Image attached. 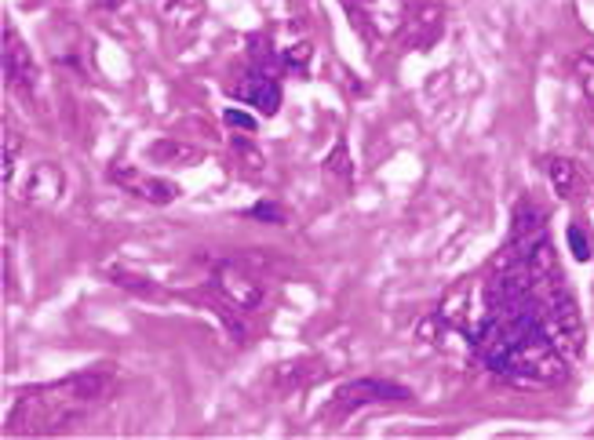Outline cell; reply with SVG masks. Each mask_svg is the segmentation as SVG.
Listing matches in <instances>:
<instances>
[{
	"instance_id": "obj_1",
	"label": "cell",
	"mask_w": 594,
	"mask_h": 440,
	"mask_svg": "<svg viewBox=\"0 0 594 440\" xmlns=\"http://www.w3.org/2000/svg\"><path fill=\"white\" fill-rule=\"evenodd\" d=\"M117 389L114 368H88L70 378H59L52 386L26 389L15 400V411L8 419V433L15 437H47L77 426L95 405L110 400Z\"/></svg>"
},
{
	"instance_id": "obj_2",
	"label": "cell",
	"mask_w": 594,
	"mask_h": 440,
	"mask_svg": "<svg viewBox=\"0 0 594 440\" xmlns=\"http://www.w3.org/2000/svg\"><path fill=\"white\" fill-rule=\"evenodd\" d=\"M212 288L215 296H220L223 302H230L234 310L241 313H256L266 305V299H271V288L263 285V280L245 270L241 262H220L212 270Z\"/></svg>"
},
{
	"instance_id": "obj_3",
	"label": "cell",
	"mask_w": 594,
	"mask_h": 440,
	"mask_svg": "<svg viewBox=\"0 0 594 440\" xmlns=\"http://www.w3.org/2000/svg\"><path fill=\"white\" fill-rule=\"evenodd\" d=\"M386 400H412V389L391 383V378H354V383H343L332 394V411L347 415L365 405H386Z\"/></svg>"
},
{
	"instance_id": "obj_4",
	"label": "cell",
	"mask_w": 594,
	"mask_h": 440,
	"mask_svg": "<svg viewBox=\"0 0 594 440\" xmlns=\"http://www.w3.org/2000/svg\"><path fill=\"white\" fill-rule=\"evenodd\" d=\"M110 179H114V186H120L125 193H131V197H136V201H147V204H157V207L172 204V201L179 197V186H176V182L157 179V175H147V171H139V168L114 164V168H110Z\"/></svg>"
},
{
	"instance_id": "obj_5",
	"label": "cell",
	"mask_w": 594,
	"mask_h": 440,
	"mask_svg": "<svg viewBox=\"0 0 594 440\" xmlns=\"http://www.w3.org/2000/svg\"><path fill=\"white\" fill-rule=\"evenodd\" d=\"M4 81L15 92H33L41 81L38 58H33L30 44L22 41L19 30H11V26H4Z\"/></svg>"
},
{
	"instance_id": "obj_6",
	"label": "cell",
	"mask_w": 594,
	"mask_h": 440,
	"mask_svg": "<svg viewBox=\"0 0 594 440\" xmlns=\"http://www.w3.org/2000/svg\"><path fill=\"white\" fill-rule=\"evenodd\" d=\"M66 190V175L63 168L52 161H38L26 171V182H22V201L33 207H52Z\"/></svg>"
},
{
	"instance_id": "obj_7",
	"label": "cell",
	"mask_w": 594,
	"mask_h": 440,
	"mask_svg": "<svg viewBox=\"0 0 594 440\" xmlns=\"http://www.w3.org/2000/svg\"><path fill=\"white\" fill-rule=\"evenodd\" d=\"M321 378V364L318 361H282L274 364L271 372H266V394L274 397H288V394H299V389H307L310 383H318Z\"/></svg>"
},
{
	"instance_id": "obj_8",
	"label": "cell",
	"mask_w": 594,
	"mask_h": 440,
	"mask_svg": "<svg viewBox=\"0 0 594 440\" xmlns=\"http://www.w3.org/2000/svg\"><path fill=\"white\" fill-rule=\"evenodd\" d=\"M230 95H237V99H245L248 106L263 109V114H277V109H282V84L274 81V73H266L259 66H252L245 77L234 84Z\"/></svg>"
},
{
	"instance_id": "obj_9",
	"label": "cell",
	"mask_w": 594,
	"mask_h": 440,
	"mask_svg": "<svg viewBox=\"0 0 594 440\" xmlns=\"http://www.w3.org/2000/svg\"><path fill=\"white\" fill-rule=\"evenodd\" d=\"M350 4L361 11V19H365V26L375 36L402 33L405 15H409V0H350Z\"/></svg>"
},
{
	"instance_id": "obj_10",
	"label": "cell",
	"mask_w": 594,
	"mask_h": 440,
	"mask_svg": "<svg viewBox=\"0 0 594 440\" xmlns=\"http://www.w3.org/2000/svg\"><path fill=\"white\" fill-rule=\"evenodd\" d=\"M548 175H551L554 193L562 201H576L587 193V171L576 161H569V157H554V161H548Z\"/></svg>"
},
{
	"instance_id": "obj_11",
	"label": "cell",
	"mask_w": 594,
	"mask_h": 440,
	"mask_svg": "<svg viewBox=\"0 0 594 440\" xmlns=\"http://www.w3.org/2000/svg\"><path fill=\"white\" fill-rule=\"evenodd\" d=\"M204 15V0H165V22L176 30L190 33Z\"/></svg>"
},
{
	"instance_id": "obj_12",
	"label": "cell",
	"mask_w": 594,
	"mask_h": 440,
	"mask_svg": "<svg viewBox=\"0 0 594 440\" xmlns=\"http://www.w3.org/2000/svg\"><path fill=\"white\" fill-rule=\"evenodd\" d=\"M201 153H193V146H183V142H153L150 146V161L157 164H193Z\"/></svg>"
},
{
	"instance_id": "obj_13",
	"label": "cell",
	"mask_w": 594,
	"mask_h": 440,
	"mask_svg": "<svg viewBox=\"0 0 594 440\" xmlns=\"http://www.w3.org/2000/svg\"><path fill=\"white\" fill-rule=\"evenodd\" d=\"M325 175H329V182H343V186H350V179H354V164H350V153H347V146L339 142L332 157L325 161Z\"/></svg>"
},
{
	"instance_id": "obj_14",
	"label": "cell",
	"mask_w": 594,
	"mask_h": 440,
	"mask_svg": "<svg viewBox=\"0 0 594 440\" xmlns=\"http://www.w3.org/2000/svg\"><path fill=\"white\" fill-rule=\"evenodd\" d=\"M310 55H314V47L303 41V44H293L288 52L282 55V66L285 69H293V73H307V66H310Z\"/></svg>"
},
{
	"instance_id": "obj_15",
	"label": "cell",
	"mask_w": 594,
	"mask_h": 440,
	"mask_svg": "<svg viewBox=\"0 0 594 440\" xmlns=\"http://www.w3.org/2000/svg\"><path fill=\"white\" fill-rule=\"evenodd\" d=\"M576 77H580V84H584L587 99L594 103V52H584L576 58Z\"/></svg>"
},
{
	"instance_id": "obj_16",
	"label": "cell",
	"mask_w": 594,
	"mask_h": 440,
	"mask_svg": "<svg viewBox=\"0 0 594 440\" xmlns=\"http://www.w3.org/2000/svg\"><path fill=\"white\" fill-rule=\"evenodd\" d=\"M15 161H19V136H11V131L4 128V182L11 186V175H15Z\"/></svg>"
},
{
	"instance_id": "obj_17",
	"label": "cell",
	"mask_w": 594,
	"mask_h": 440,
	"mask_svg": "<svg viewBox=\"0 0 594 440\" xmlns=\"http://www.w3.org/2000/svg\"><path fill=\"white\" fill-rule=\"evenodd\" d=\"M569 248H573V255H576L580 262H587V259H591L587 237H584V229H580V226H569Z\"/></svg>"
},
{
	"instance_id": "obj_18",
	"label": "cell",
	"mask_w": 594,
	"mask_h": 440,
	"mask_svg": "<svg viewBox=\"0 0 594 440\" xmlns=\"http://www.w3.org/2000/svg\"><path fill=\"white\" fill-rule=\"evenodd\" d=\"M252 218H263V223H285V212L277 204H256L252 207Z\"/></svg>"
},
{
	"instance_id": "obj_19",
	"label": "cell",
	"mask_w": 594,
	"mask_h": 440,
	"mask_svg": "<svg viewBox=\"0 0 594 440\" xmlns=\"http://www.w3.org/2000/svg\"><path fill=\"white\" fill-rule=\"evenodd\" d=\"M226 125H234V128H245V131H256V117L241 114V109H226Z\"/></svg>"
}]
</instances>
